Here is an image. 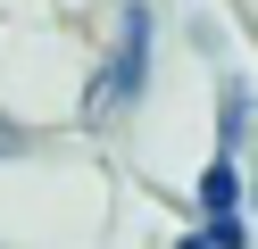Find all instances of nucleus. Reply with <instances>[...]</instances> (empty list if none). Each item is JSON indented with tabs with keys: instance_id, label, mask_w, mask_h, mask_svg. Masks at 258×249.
Masks as SVG:
<instances>
[{
	"instance_id": "39448f33",
	"label": "nucleus",
	"mask_w": 258,
	"mask_h": 249,
	"mask_svg": "<svg viewBox=\"0 0 258 249\" xmlns=\"http://www.w3.org/2000/svg\"><path fill=\"white\" fill-rule=\"evenodd\" d=\"M183 249H217V241H208V232H191V241H183Z\"/></svg>"
},
{
	"instance_id": "f257e3e1",
	"label": "nucleus",
	"mask_w": 258,
	"mask_h": 249,
	"mask_svg": "<svg viewBox=\"0 0 258 249\" xmlns=\"http://www.w3.org/2000/svg\"><path fill=\"white\" fill-rule=\"evenodd\" d=\"M142 66H150V9L134 0V9H125V25H117V50H108V66H100V83L84 92V116H92V125H108V116L134 108Z\"/></svg>"
},
{
	"instance_id": "20e7f679",
	"label": "nucleus",
	"mask_w": 258,
	"mask_h": 249,
	"mask_svg": "<svg viewBox=\"0 0 258 249\" xmlns=\"http://www.w3.org/2000/svg\"><path fill=\"white\" fill-rule=\"evenodd\" d=\"M25 141H34V133H25V125H9V116H0V158H17Z\"/></svg>"
},
{
	"instance_id": "7ed1b4c3",
	"label": "nucleus",
	"mask_w": 258,
	"mask_h": 249,
	"mask_svg": "<svg viewBox=\"0 0 258 249\" xmlns=\"http://www.w3.org/2000/svg\"><path fill=\"white\" fill-rule=\"evenodd\" d=\"M208 241H217V249H250V241H241V224H233V216H217V224H208Z\"/></svg>"
},
{
	"instance_id": "f03ea898",
	"label": "nucleus",
	"mask_w": 258,
	"mask_h": 249,
	"mask_svg": "<svg viewBox=\"0 0 258 249\" xmlns=\"http://www.w3.org/2000/svg\"><path fill=\"white\" fill-rule=\"evenodd\" d=\"M233 199H241L233 158H208V175H200V208H208V224H217V216H233Z\"/></svg>"
}]
</instances>
